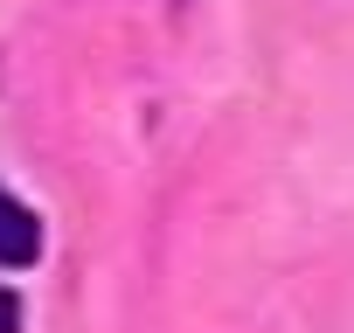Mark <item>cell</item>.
I'll return each mask as SVG.
<instances>
[{"label": "cell", "instance_id": "obj_1", "mask_svg": "<svg viewBox=\"0 0 354 333\" xmlns=\"http://www.w3.org/2000/svg\"><path fill=\"white\" fill-rule=\"evenodd\" d=\"M42 257V222L35 209H21L15 195H0V271H21Z\"/></svg>", "mask_w": 354, "mask_h": 333}, {"label": "cell", "instance_id": "obj_2", "mask_svg": "<svg viewBox=\"0 0 354 333\" xmlns=\"http://www.w3.org/2000/svg\"><path fill=\"white\" fill-rule=\"evenodd\" d=\"M0 333H21V298L0 285Z\"/></svg>", "mask_w": 354, "mask_h": 333}]
</instances>
